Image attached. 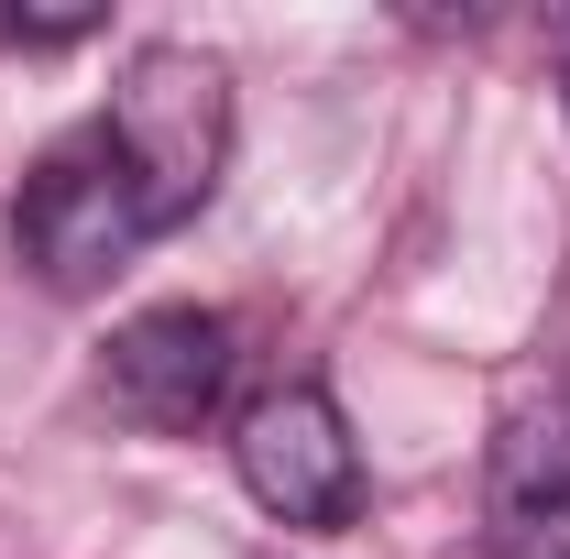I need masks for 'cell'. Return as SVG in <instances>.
<instances>
[{"mask_svg":"<svg viewBox=\"0 0 570 559\" xmlns=\"http://www.w3.org/2000/svg\"><path fill=\"white\" fill-rule=\"evenodd\" d=\"M77 33H99V11H0V45H22V56H56Z\"/></svg>","mask_w":570,"mask_h":559,"instance_id":"cell-6","label":"cell"},{"mask_svg":"<svg viewBox=\"0 0 570 559\" xmlns=\"http://www.w3.org/2000/svg\"><path fill=\"white\" fill-rule=\"evenodd\" d=\"M483 559H570V395H538L494 428Z\"/></svg>","mask_w":570,"mask_h":559,"instance_id":"cell-5","label":"cell"},{"mask_svg":"<svg viewBox=\"0 0 570 559\" xmlns=\"http://www.w3.org/2000/svg\"><path fill=\"white\" fill-rule=\"evenodd\" d=\"M99 121L121 143L154 231H176V219H198L219 198V165H230V67L219 56H198V45H142Z\"/></svg>","mask_w":570,"mask_h":559,"instance_id":"cell-1","label":"cell"},{"mask_svg":"<svg viewBox=\"0 0 570 559\" xmlns=\"http://www.w3.org/2000/svg\"><path fill=\"white\" fill-rule=\"evenodd\" d=\"M230 461H242V493L285 527H341L362 504V439L330 384H264L230 418Z\"/></svg>","mask_w":570,"mask_h":559,"instance_id":"cell-3","label":"cell"},{"mask_svg":"<svg viewBox=\"0 0 570 559\" xmlns=\"http://www.w3.org/2000/svg\"><path fill=\"white\" fill-rule=\"evenodd\" d=\"M99 384H110V406L132 428L187 439V428L230 395V318H219V307H142V318L110 330Z\"/></svg>","mask_w":570,"mask_h":559,"instance_id":"cell-4","label":"cell"},{"mask_svg":"<svg viewBox=\"0 0 570 559\" xmlns=\"http://www.w3.org/2000/svg\"><path fill=\"white\" fill-rule=\"evenodd\" d=\"M549 77H560V110H570V11H549Z\"/></svg>","mask_w":570,"mask_h":559,"instance_id":"cell-7","label":"cell"},{"mask_svg":"<svg viewBox=\"0 0 570 559\" xmlns=\"http://www.w3.org/2000/svg\"><path fill=\"white\" fill-rule=\"evenodd\" d=\"M11 242H22V264L56 285V296L110 285L142 242H154V209H142L110 121H77V133H56L33 154V176H22V198H11Z\"/></svg>","mask_w":570,"mask_h":559,"instance_id":"cell-2","label":"cell"}]
</instances>
